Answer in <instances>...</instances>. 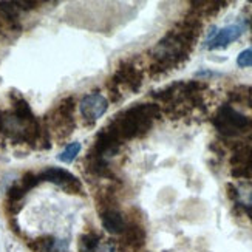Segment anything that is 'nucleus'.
<instances>
[{"instance_id":"nucleus-4","label":"nucleus","mask_w":252,"mask_h":252,"mask_svg":"<svg viewBox=\"0 0 252 252\" xmlns=\"http://www.w3.org/2000/svg\"><path fill=\"white\" fill-rule=\"evenodd\" d=\"M246 124L248 119L231 107H223L220 110V115L217 116V126L224 133H234V131L243 128Z\"/></svg>"},{"instance_id":"nucleus-11","label":"nucleus","mask_w":252,"mask_h":252,"mask_svg":"<svg viewBox=\"0 0 252 252\" xmlns=\"http://www.w3.org/2000/svg\"><path fill=\"white\" fill-rule=\"evenodd\" d=\"M25 193H27V190L22 188V184L19 183V184H14V186H11V188L8 189V206H11V204H17L22 198L25 196Z\"/></svg>"},{"instance_id":"nucleus-13","label":"nucleus","mask_w":252,"mask_h":252,"mask_svg":"<svg viewBox=\"0 0 252 252\" xmlns=\"http://www.w3.org/2000/svg\"><path fill=\"white\" fill-rule=\"evenodd\" d=\"M237 65L240 68L252 67V48H246L237 56Z\"/></svg>"},{"instance_id":"nucleus-12","label":"nucleus","mask_w":252,"mask_h":252,"mask_svg":"<svg viewBox=\"0 0 252 252\" xmlns=\"http://www.w3.org/2000/svg\"><path fill=\"white\" fill-rule=\"evenodd\" d=\"M237 196L245 206H252V184H245L237 189Z\"/></svg>"},{"instance_id":"nucleus-5","label":"nucleus","mask_w":252,"mask_h":252,"mask_svg":"<svg viewBox=\"0 0 252 252\" xmlns=\"http://www.w3.org/2000/svg\"><path fill=\"white\" fill-rule=\"evenodd\" d=\"M243 34V27L242 25H229L221 30H218L215 34H212L209 40V48L217 50V48H224L229 43L235 42Z\"/></svg>"},{"instance_id":"nucleus-9","label":"nucleus","mask_w":252,"mask_h":252,"mask_svg":"<svg viewBox=\"0 0 252 252\" xmlns=\"http://www.w3.org/2000/svg\"><path fill=\"white\" fill-rule=\"evenodd\" d=\"M99 242H101V237L94 232H87L81 235V242H79L81 252H94L96 248L99 246Z\"/></svg>"},{"instance_id":"nucleus-10","label":"nucleus","mask_w":252,"mask_h":252,"mask_svg":"<svg viewBox=\"0 0 252 252\" xmlns=\"http://www.w3.org/2000/svg\"><path fill=\"white\" fill-rule=\"evenodd\" d=\"M79 152H81V144H79V142H70V144L58 155V159L61 162L70 164V162H73L76 159V157L79 155Z\"/></svg>"},{"instance_id":"nucleus-14","label":"nucleus","mask_w":252,"mask_h":252,"mask_svg":"<svg viewBox=\"0 0 252 252\" xmlns=\"http://www.w3.org/2000/svg\"><path fill=\"white\" fill-rule=\"evenodd\" d=\"M39 183H40V178L37 177V175H34V173H25L24 177H22V180H20L22 188H24L27 192L31 190L32 188H36Z\"/></svg>"},{"instance_id":"nucleus-3","label":"nucleus","mask_w":252,"mask_h":252,"mask_svg":"<svg viewBox=\"0 0 252 252\" xmlns=\"http://www.w3.org/2000/svg\"><path fill=\"white\" fill-rule=\"evenodd\" d=\"M108 108L107 97L101 93H89L82 97L79 104L81 116L87 124H94Z\"/></svg>"},{"instance_id":"nucleus-7","label":"nucleus","mask_w":252,"mask_h":252,"mask_svg":"<svg viewBox=\"0 0 252 252\" xmlns=\"http://www.w3.org/2000/svg\"><path fill=\"white\" fill-rule=\"evenodd\" d=\"M115 84H121V85H127L128 89H131L133 92H136L141 87V73L133 67V65L128 63H123L121 67L116 70V74L113 78Z\"/></svg>"},{"instance_id":"nucleus-8","label":"nucleus","mask_w":252,"mask_h":252,"mask_svg":"<svg viewBox=\"0 0 252 252\" xmlns=\"http://www.w3.org/2000/svg\"><path fill=\"white\" fill-rule=\"evenodd\" d=\"M121 235H123V243L130 248H139V246H142V243H144V240H146L144 229L138 224L126 226L124 232Z\"/></svg>"},{"instance_id":"nucleus-2","label":"nucleus","mask_w":252,"mask_h":252,"mask_svg":"<svg viewBox=\"0 0 252 252\" xmlns=\"http://www.w3.org/2000/svg\"><path fill=\"white\" fill-rule=\"evenodd\" d=\"M40 181H48L62 188L70 193H84V188L81 181L68 170L61 167H48L39 175Z\"/></svg>"},{"instance_id":"nucleus-16","label":"nucleus","mask_w":252,"mask_h":252,"mask_svg":"<svg viewBox=\"0 0 252 252\" xmlns=\"http://www.w3.org/2000/svg\"><path fill=\"white\" fill-rule=\"evenodd\" d=\"M94 252H96V251H94Z\"/></svg>"},{"instance_id":"nucleus-15","label":"nucleus","mask_w":252,"mask_h":252,"mask_svg":"<svg viewBox=\"0 0 252 252\" xmlns=\"http://www.w3.org/2000/svg\"><path fill=\"white\" fill-rule=\"evenodd\" d=\"M3 28H5V24H3V17L0 14V32H3Z\"/></svg>"},{"instance_id":"nucleus-1","label":"nucleus","mask_w":252,"mask_h":252,"mask_svg":"<svg viewBox=\"0 0 252 252\" xmlns=\"http://www.w3.org/2000/svg\"><path fill=\"white\" fill-rule=\"evenodd\" d=\"M155 107L153 105H136L133 108L123 112L118 115L113 121L108 124L104 130H107L112 136H115L118 141H124L130 138H136L144 135L152 126V119L155 118Z\"/></svg>"},{"instance_id":"nucleus-6","label":"nucleus","mask_w":252,"mask_h":252,"mask_svg":"<svg viewBox=\"0 0 252 252\" xmlns=\"http://www.w3.org/2000/svg\"><path fill=\"white\" fill-rule=\"evenodd\" d=\"M101 223L105 231L113 235H121L127 226L123 214L116 211L115 207H105L101 212Z\"/></svg>"}]
</instances>
